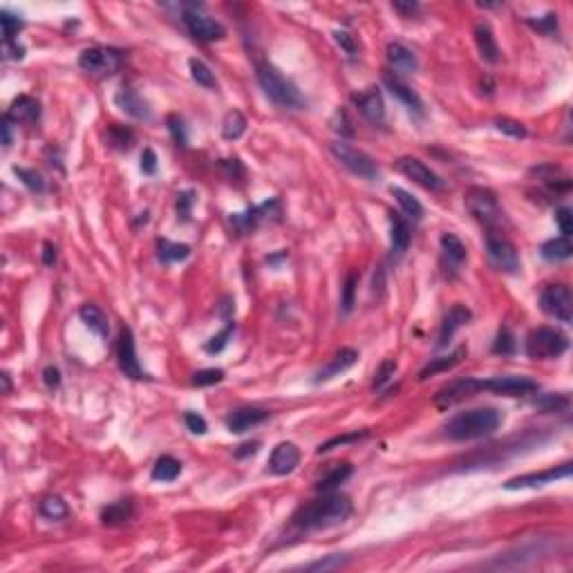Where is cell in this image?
<instances>
[{"instance_id": "cell-26", "label": "cell", "mask_w": 573, "mask_h": 573, "mask_svg": "<svg viewBox=\"0 0 573 573\" xmlns=\"http://www.w3.org/2000/svg\"><path fill=\"white\" fill-rule=\"evenodd\" d=\"M388 61L394 70L399 72H417L419 70V58L417 54L406 47L403 43H390L388 45Z\"/></svg>"}, {"instance_id": "cell-47", "label": "cell", "mask_w": 573, "mask_h": 573, "mask_svg": "<svg viewBox=\"0 0 573 573\" xmlns=\"http://www.w3.org/2000/svg\"><path fill=\"white\" fill-rule=\"evenodd\" d=\"M394 372H396V361L394 358H386L383 363L378 365V370H376V374H374V383H372V388L374 390H381L383 388L388 381L394 376Z\"/></svg>"}, {"instance_id": "cell-24", "label": "cell", "mask_w": 573, "mask_h": 573, "mask_svg": "<svg viewBox=\"0 0 573 573\" xmlns=\"http://www.w3.org/2000/svg\"><path fill=\"white\" fill-rule=\"evenodd\" d=\"M117 105L123 110L125 115H130L133 119H139V121H148L153 117L148 103L139 97V92H135L130 88L119 90V94H117Z\"/></svg>"}, {"instance_id": "cell-63", "label": "cell", "mask_w": 573, "mask_h": 573, "mask_svg": "<svg viewBox=\"0 0 573 573\" xmlns=\"http://www.w3.org/2000/svg\"><path fill=\"white\" fill-rule=\"evenodd\" d=\"M11 123H14L11 119L3 117V125H0V128H3V146H5V148L11 146V139H14V137H11Z\"/></svg>"}, {"instance_id": "cell-56", "label": "cell", "mask_w": 573, "mask_h": 573, "mask_svg": "<svg viewBox=\"0 0 573 573\" xmlns=\"http://www.w3.org/2000/svg\"><path fill=\"white\" fill-rule=\"evenodd\" d=\"M193 202H195V197H193V193H190V190H184V193L177 195V215L184 222L190 217V206H193Z\"/></svg>"}, {"instance_id": "cell-61", "label": "cell", "mask_w": 573, "mask_h": 573, "mask_svg": "<svg viewBox=\"0 0 573 573\" xmlns=\"http://www.w3.org/2000/svg\"><path fill=\"white\" fill-rule=\"evenodd\" d=\"M54 262H56V247L52 242H45L43 244V264L54 267Z\"/></svg>"}, {"instance_id": "cell-25", "label": "cell", "mask_w": 573, "mask_h": 573, "mask_svg": "<svg viewBox=\"0 0 573 573\" xmlns=\"http://www.w3.org/2000/svg\"><path fill=\"white\" fill-rule=\"evenodd\" d=\"M473 34H475V43H477V50H480V56L486 63H500L502 54H500L495 36H492V29L486 23H477Z\"/></svg>"}, {"instance_id": "cell-33", "label": "cell", "mask_w": 573, "mask_h": 573, "mask_svg": "<svg viewBox=\"0 0 573 573\" xmlns=\"http://www.w3.org/2000/svg\"><path fill=\"white\" fill-rule=\"evenodd\" d=\"M182 473V464L175 457L170 455H164V457H159L155 461V466H153V480L155 482H172V480H177Z\"/></svg>"}, {"instance_id": "cell-38", "label": "cell", "mask_w": 573, "mask_h": 573, "mask_svg": "<svg viewBox=\"0 0 573 573\" xmlns=\"http://www.w3.org/2000/svg\"><path fill=\"white\" fill-rule=\"evenodd\" d=\"M392 195H394V200L399 202V206H401V211L410 217V220H421L423 217V206H421V202L417 200V197H412L408 190H403V188H399V186H394L392 188Z\"/></svg>"}, {"instance_id": "cell-3", "label": "cell", "mask_w": 573, "mask_h": 573, "mask_svg": "<svg viewBox=\"0 0 573 573\" xmlns=\"http://www.w3.org/2000/svg\"><path fill=\"white\" fill-rule=\"evenodd\" d=\"M256 76H258L260 88L264 90V94L274 105H278L282 110H302L305 108V97L300 94V90L289 81V78H284L282 72L278 68H274L272 63H258Z\"/></svg>"}, {"instance_id": "cell-42", "label": "cell", "mask_w": 573, "mask_h": 573, "mask_svg": "<svg viewBox=\"0 0 573 573\" xmlns=\"http://www.w3.org/2000/svg\"><path fill=\"white\" fill-rule=\"evenodd\" d=\"M515 349H517V341L513 336V331L508 327H502L495 336V343H492V352L502 356H511L515 354Z\"/></svg>"}, {"instance_id": "cell-28", "label": "cell", "mask_w": 573, "mask_h": 573, "mask_svg": "<svg viewBox=\"0 0 573 573\" xmlns=\"http://www.w3.org/2000/svg\"><path fill=\"white\" fill-rule=\"evenodd\" d=\"M78 316H81V321L94 331V334H99L101 339H108V334H110V323H108V316L101 307L97 305H92V302H88V305H83L81 309H78Z\"/></svg>"}, {"instance_id": "cell-57", "label": "cell", "mask_w": 573, "mask_h": 573, "mask_svg": "<svg viewBox=\"0 0 573 573\" xmlns=\"http://www.w3.org/2000/svg\"><path fill=\"white\" fill-rule=\"evenodd\" d=\"M334 41L341 45V50H345L349 56L356 54V43H354V36H349L347 31H334Z\"/></svg>"}, {"instance_id": "cell-41", "label": "cell", "mask_w": 573, "mask_h": 573, "mask_svg": "<svg viewBox=\"0 0 573 573\" xmlns=\"http://www.w3.org/2000/svg\"><path fill=\"white\" fill-rule=\"evenodd\" d=\"M358 278H361V276H358L356 272H349L347 278H345V284H343V298H341V309H343V314H349V311L354 309Z\"/></svg>"}, {"instance_id": "cell-36", "label": "cell", "mask_w": 573, "mask_h": 573, "mask_svg": "<svg viewBox=\"0 0 573 573\" xmlns=\"http://www.w3.org/2000/svg\"><path fill=\"white\" fill-rule=\"evenodd\" d=\"M188 68H190V76H193V81L206 90H217V78L215 74L211 72V68L206 66L204 61L200 58H190L188 61Z\"/></svg>"}, {"instance_id": "cell-9", "label": "cell", "mask_w": 573, "mask_h": 573, "mask_svg": "<svg viewBox=\"0 0 573 573\" xmlns=\"http://www.w3.org/2000/svg\"><path fill=\"white\" fill-rule=\"evenodd\" d=\"M486 251H488V258L490 262L495 264L502 272H508V274H515L520 269V253L515 249V244L511 240H506V237L497 231H488L486 235Z\"/></svg>"}, {"instance_id": "cell-60", "label": "cell", "mask_w": 573, "mask_h": 573, "mask_svg": "<svg viewBox=\"0 0 573 573\" xmlns=\"http://www.w3.org/2000/svg\"><path fill=\"white\" fill-rule=\"evenodd\" d=\"M392 9H394V11H399V14L403 16V19H410L412 14H417V11H419V5H417V3H394Z\"/></svg>"}, {"instance_id": "cell-51", "label": "cell", "mask_w": 573, "mask_h": 573, "mask_svg": "<svg viewBox=\"0 0 573 573\" xmlns=\"http://www.w3.org/2000/svg\"><path fill=\"white\" fill-rule=\"evenodd\" d=\"M527 23H529L533 29H537V31H542V34H547V36H555V34H558V16H555V14H547L544 19H537V21L527 19Z\"/></svg>"}, {"instance_id": "cell-43", "label": "cell", "mask_w": 573, "mask_h": 573, "mask_svg": "<svg viewBox=\"0 0 573 573\" xmlns=\"http://www.w3.org/2000/svg\"><path fill=\"white\" fill-rule=\"evenodd\" d=\"M14 175L19 177L29 190H34V193H43L45 190V180L41 177V172H36L34 168H14Z\"/></svg>"}, {"instance_id": "cell-40", "label": "cell", "mask_w": 573, "mask_h": 573, "mask_svg": "<svg viewBox=\"0 0 573 573\" xmlns=\"http://www.w3.org/2000/svg\"><path fill=\"white\" fill-rule=\"evenodd\" d=\"M108 141H110V146L117 148V150H130L133 141H135V135H133V130L123 128V125H110V128H108Z\"/></svg>"}, {"instance_id": "cell-6", "label": "cell", "mask_w": 573, "mask_h": 573, "mask_svg": "<svg viewBox=\"0 0 573 573\" xmlns=\"http://www.w3.org/2000/svg\"><path fill=\"white\" fill-rule=\"evenodd\" d=\"M329 150L341 162V166H345L352 175H358L361 180H368V182H376L378 180V166H376V162H374L370 155H365L363 150L352 148L345 141H334L331 146H329Z\"/></svg>"}, {"instance_id": "cell-10", "label": "cell", "mask_w": 573, "mask_h": 573, "mask_svg": "<svg viewBox=\"0 0 573 573\" xmlns=\"http://www.w3.org/2000/svg\"><path fill=\"white\" fill-rule=\"evenodd\" d=\"M121 66V56L115 50H108V47H88L78 56V68L88 74L94 76H108L115 74Z\"/></svg>"}, {"instance_id": "cell-48", "label": "cell", "mask_w": 573, "mask_h": 573, "mask_svg": "<svg viewBox=\"0 0 573 573\" xmlns=\"http://www.w3.org/2000/svg\"><path fill=\"white\" fill-rule=\"evenodd\" d=\"M222 378H224V372H222V370L206 368V370H200V372L193 374V386H197V388L215 386V383H220Z\"/></svg>"}, {"instance_id": "cell-46", "label": "cell", "mask_w": 573, "mask_h": 573, "mask_svg": "<svg viewBox=\"0 0 573 573\" xmlns=\"http://www.w3.org/2000/svg\"><path fill=\"white\" fill-rule=\"evenodd\" d=\"M495 128L508 137H513V139H524L527 137V128H524V123L515 121V119H508V117H500L495 119Z\"/></svg>"}, {"instance_id": "cell-15", "label": "cell", "mask_w": 573, "mask_h": 573, "mask_svg": "<svg viewBox=\"0 0 573 573\" xmlns=\"http://www.w3.org/2000/svg\"><path fill=\"white\" fill-rule=\"evenodd\" d=\"M571 475V464H562V466H555V468H549V470H542V473H527V475H517L513 480H508L504 484L506 490H520V488H537V486H547L551 482H558V480H564V477Z\"/></svg>"}, {"instance_id": "cell-7", "label": "cell", "mask_w": 573, "mask_h": 573, "mask_svg": "<svg viewBox=\"0 0 573 573\" xmlns=\"http://www.w3.org/2000/svg\"><path fill=\"white\" fill-rule=\"evenodd\" d=\"M202 5H186L184 7V14H182V19H184V25L188 29V34L202 41V43H213V41H222L224 38V27H222L217 21H213L211 16H206L200 11Z\"/></svg>"}, {"instance_id": "cell-12", "label": "cell", "mask_w": 573, "mask_h": 573, "mask_svg": "<svg viewBox=\"0 0 573 573\" xmlns=\"http://www.w3.org/2000/svg\"><path fill=\"white\" fill-rule=\"evenodd\" d=\"M117 358H119V370L133 378V381H141L148 378V374L141 370V365L137 361V347H135V336L133 329L128 325H123L119 331V343H117Z\"/></svg>"}, {"instance_id": "cell-23", "label": "cell", "mask_w": 573, "mask_h": 573, "mask_svg": "<svg viewBox=\"0 0 573 573\" xmlns=\"http://www.w3.org/2000/svg\"><path fill=\"white\" fill-rule=\"evenodd\" d=\"M5 117L11 119L14 123H34L41 117V103L36 99L27 97V94H21L19 99L11 101Z\"/></svg>"}, {"instance_id": "cell-49", "label": "cell", "mask_w": 573, "mask_h": 573, "mask_svg": "<svg viewBox=\"0 0 573 573\" xmlns=\"http://www.w3.org/2000/svg\"><path fill=\"white\" fill-rule=\"evenodd\" d=\"M168 130H170L172 139L177 141V146H182V148L188 146L186 125H184V119H182L180 115H170V117H168Z\"/></svg>"}, {"instance_id": "cell-64", "label": "cell", "mask_w": 573, "mask_h": 573, "mask_svg": "<svg viewBox=\"0 0 573 573\" xmlns=\"http://www.w3.org/2000/svg\"><path fill=\"white\" fill-rule=\"evenodd\" d=\"M0 381H3V394H9L11 392V381H9V374L3 372L0 374Z\"/></svg>"}, {"instance_id": "cell-34", "label": "cell", "mask_w": 573, "mask_h": 573, "mask_svg": "<svg viewBox=\"0 0 573 573\" xmlns=\"http://www.w3.org/2000/svg\"><path fill=\"white\" fill-rule=\"evenodd\" d=\"M157 256L162 262H180L186 260L190 256V247L188 244H180V242H170L166 237L157 240Z\"/></svg>"}, {"instance_id": "cell-21", "label": "cell", "mask_w": 573, "mask_h": 573, "mask_svg": "<svg viewBox=\"0 0 573 573\" xmlns=\"http://www.w3.org/2000/svg\"><path fill=\"white\" fill-rule=\"evenodd\" d=\"M264 419H269V412L262 408H237L235 412H231L227 419V428L235 435H242L247 430H251L253 425L262 423Z\"/></svg>"}, {"instance_id": "cell-37", "label": "cell", "mask_w": 573, "mask_h": 573, "mask_svg": "<svg viewBox=\"0 0 573 573\" xmlns=\"http://www.w3.org/2000/svg\"><path fill=\"white\" fill-rule=\"evenodd\" d=\"M247 130V117L240 113V110H231V113L224 117V123H222V137L235 141L240 139Z\"/></svg>"}, {"instance_id": "cell-19", "label": "cell", "mask_w": 573, "mask_h": 573, "mask_svg": "<svg viewBox=\"0 0 573 573\" xmlns=\"http://www.w3.org/2000/svg\"><path fill=\"white\" fill-rule=\"evenodd\" d=\"M300 464V450L298 445L291 443V441H282L278 443L274 453H272V459H269V470L274 475H289L298 468Z\"/></svg>"}, {"instance_id": "cell-52", "label": "cell", "mask_w": 573, "mask_h": 573, "mask_svg": "<svg viewBox=\"0 0 573 573\" xmlns=\"http://www.w3.org/2000/svg\"><path fill=\"white\" fill-rule=\"evenodd\" d=\"M331 128L336 130L341 137H354V128H352V121H349L345 110H336L334 113V119H331Z\"/></svg>"}, {"instance_id": "cell-2", "label": "cell", "mask_w": 573, "mask_h": 573, "mask_svg": "<svg viewBox=\"0 0 573 573\" xmlns=\"http://www.w3.org/2000/svg\"><path fill=\"white\" fill-rule=\"evenodd\" d=\"M502 412L497 408H473L459 412L445 423V437L453 441H473L490 437L502 425Z\"/></svg>"}, {"instance_id": "cell-32", "label": "cell", "mask_w": 573, "mask_h": 573, "mask_svg": "<svg viewBox=\"0 0 573 573\" xmlns=\"http://www.w3.org/2000/svg\"><path fill=\"white\" fill-rule=\"evenodd\" d=\"M540 253H542V258L549 260V262H560V260H567L571 258V253H573V244L569 237H553V240L544 242L542 249H540Z\"/></svg>"}, {"instance_id": "cell-45", "label": "cell", "mask_w": 573, "mask_h": 573, "mask_svg": "<svg viewBox=\"0 0 573 573\" xmlns=\"http://www.w3.org/2000/svg\"><path fill=\"white\" fill-rule=\"evenodd\" d=\"M233 331H235V323L229 321L224 329H222L220 334H215V336L204 345V349H206V352H209V354H217V352H222V349L227 347V343H229V339H231V334H233Z\"/></svg>"}, {"instance_id": "cell-1", "label": "cell", "mask_w": 573, "mask_h": 573, "mask_svg": "<svg viewBox=\"0 0 573 573\" xmlns=\"http://www.w3.org/2000/svg\"><path fill=\"white\" fill-rule=\"evenodd\" d=\"M352 515V502L345 495L336 492H323L321 500H314L302 504L291 517V524L300 531H314V529H329L343 524Z\"/></svg>"}, {"instance_id": "cell-55", "label": "cell", "mask_w": 573, "mask_h": 573, "mask_svg": "<svg viewBox=\"0 0 573 573\" xmlns=\"http://www.w3.org/2000/svg\"><path fill=\"white\" fill-rule=\"evenodd\" d=\"M555 220H558V227H560L562 235L569 237L573 233V215H571V209H567V206L558 209V213H555Z\"/></svg>"}, {"instance_id": "cell-54", "label": "cell", "mask_w": 573, "mask_h": 573, "mask_svg": "<svg viewBox=\"0 0 573 573\" xmlns=\"http://www.w3.org/2000/svg\"><path fill=\"white\" fill-rule=\"evenodd\" d=\"M184 421H186V428H188L193 435H204L206 430H209V425H206L204 417H200L197 412H186Z\"/></svg>"}, {"instance_id": "cell-53", "label": "cell", "mask_w": 573, "mask_h": 573, "mask_svg": "<svg viewBox=\"0 0 573 573\" xmlns=\"http://www.w3.org/2000/svg\"><path fill=\"white\" fill-rule=\"evenodd\" d=\"M363 437H368V433H352V435H343V437H334L329 439L327 443H323L321 448H318V455L323 453H329L331 448H336V445H345V443H352V441H358Z\"/></svg>"}, {"instance_id": "cell-50", "label": "cell", "mask_w": 573, "mask_h": 573, "mask_svg": "<svg viewBox=\"0 0 573 573\" xmlns=\"http://www.w3.org/2000/svg\"><path fill=\"white\" fill-rule=\"evenodd\" d=\"M349 562L347 555H327L325 560H318V562H311L307 567V571H334V569H341Z\"/></svg>"}, {"instance_id": "cell-29", "label": "cell", "mask_w": 573, "mask_h": 573, "mask_svg": "<svg viewBox=\"0 0 573 573\" xmlns=\"http://www.w3.org/2000/svg\"><path fill=\"white\" fill-rule=\"evenodd\" d=\"M441 251H443V258L448 260L453 267H461L468 258V251H466V244L459 240L455 233H443L441 235Z\"/></svg>"}, {"instance_id": "cell-16", "label": "cell", "mask_w": 573, "mask_h": 573, "mask_svg": "<svg viewBox=\"0 0 573 573\" xmlns=\"http://www.w3.org/2000/svg\"><path fill=\"white\" fill-rule=\"evenodd\" d=\"M383 83H386V88L390 90V94L392 97H396L399 99L412 115H417V117H423V101H421V97L419 94L412 90L408 83H403L399 76H396L394 72H390V70H386L383 72Z\"/></svg>"}, {"instance_id": "cell-14", "label": "cell", "mask_w": 573, "mask_h": 573, "mask_svg": "<svg viewBox=\"0 0 573 573\" xmlns=\"http://www.w3.org/2000/svg\"><path fill=\"white\" fill-rule=\"evenodd\" d=\"M477 392H482L480 390V381L477 378H459V381H453L450 386H445L441 388L437 394H435V406L439 410H450L453 406L461 403V401H466L470 399V396H475Z\"/></svg>"}, {"instance_id": "cell-30", "label": "cell", "mask_w": 573, "mask_h": 573, "mask_svg": "<svg viewBox=\"0 0 573 573\" xmlns=\"http://www.w3.org/2000/svg\"><path fill=\"white\" fill-rule=\"evenodd\" d=\"M133 517V502L130 500H119L108 504L101 511V522L105 527H119V524H125Z\"/></svg>"}, {"instance_id": "cell-4", "label": "cell", "mask_w": 573, "mask_h": 573, "mask_svg": "<svg viewBox=\"0 0 573 573\" xmlns=\"http://www.w3.org/2000/svg\"><path fill=\"white\" fill-rule=\"evenodd\" d=\"M524 349H527V356L535 361L560 358L569 349V339L567 334L555 327H537L529 331L527 341H524Z\"/></svg>"}, {"instance_id": "cell-20", "label": "cell", "mask_w": 573, "mask_h": 573, "mask_svg": "<svg viewBox=\"0 0 573 573\" xmlns=\"http://www.w3.org/2000/svg\"><path fill=\"white\" fill-rule=\"evenodd\" d=\"M356 361H358V352H356V349H352V347H341L339 352L334 354V356L323 365V368L316 372L314 381H316V383H325V381H329V378H334V376H339L341 372L349 370Z\"/></svg>"}, {"instance_id": "cell-39", "label": "cell", "mask_w": 573, "mask_h": 573, "mask_svg": "<svg viewBox=\"0 0 573 573\" xmlns=\"http://www.w3.org/2000/svg\"><path fill=\"white\" fill-rule=\"evenodd\" d=\"M38 511L47 520H66L70 515L68 504L63 502V497H58V495H47V497H43Z\"/></svg>"}, {"instance_id": "cell-8", "label": "cell", "mask_w": 573, "mask_h": 573, "mask_svg": "<svg viewBox=\"0 0 573 573\" xmlns=\"http://www.w3.org/2000/svg\"><path fill=\"white\" fill-rule=\"evenodd\" d=\"M540 307L542 311L560 323H571L573 318V296L567 284H549L540 294Z\"/></svg>"}, {"instance_id": "cell-18", "label": "cell", "mask_w": 573, "mask_h": 573, "mask_svg": "<svg viewBox=\"0 0 573 573\" xmlns=\"http://www.w3.org/2000/svg\"><path fill=\"white\" fill-rule=\"evenodd\" d=\"M354 103L358 108V113L374 125H381L386 121V103L381 97L378 88H368L358 94H354Z\"/></svg>"}, {"instance_id": "cell-11", "label": "cell", "mask_w": 573, "mask_h": 573, "mask_svg": "<svg viewBox=\"0 0 573 573\" xmlns=\"http://www.w3.org/2000/svg\"><path fill=\"white\" fill-rule=\"evenodd\" d=\"M394 168L399 170L401 175H406L408 180L417 182L419 186H423L428 190H435V193H439V190L445 188V184H443V180L439 177V175L435 170H430L417 157H399L394 162Z\"/></svg>"}, {"instance_id": "cell-59", "label": "cell", "mask_w": 573, "mask_h": 573, "mask_svg": "<svg viewBox=\"0 0 573 573\" xmlns=\"http://www.w3.org/2000/svg\"><path fill=\"white\" fill-rule=\"evenodd\" d=\"M43 383L47 386V388H58L61 386V372H58V368H54V365H47V368L43 370Z\"/></svg>"}, {"instance_id": "cell-13", "label": "cell", "mask_w": 573, "mask_h": 573, "mask_svg": "<svg viewBox=\"0 0 573 573\" xmlns=\"http://www.w3.org/2000/svg\"><path fill=\"white\" fill-rule=\"evenodd\" d=\"M480 390L500 394V396H524V394L537 392L540 386H537V381L529 376H495L488 381H480Z\"/></svg>"}, {"instance_id": "cell-35", "label": "cell", "mask_w": 573, "mask_h": 573, "mask_svg": "<svg viewBox=\"0 0 573 573\" xmlns=\"http://www.w3.org/2000/svg\"><path fill=\"white\" fill-rule=\"evenodd\" d=\"M461 356H464V347L457 349V352H453V354H448V356L433 358V361H430V363L425 365V368L421 370L419 378H421V381H425V378L435 376V374H439V372H448V370H453L455 365L461 361Z\"/></svg>"}, {"instance_id": "cell-58", "label": "cell", "mask_w": 573, "mask_h": 573, "mask_svg": "<svg viewBox=\"0 0 573 573\" xmlns=\"http://www.w3.org/2000/svg\"><path fill=\"white\" fill-rule=\"evenodd\" d=\"M141 170L143 175H155L157 172V155L153 148H146L141 153Z\"/></svg>"}, {"instance_id": "cell-31", "label": "cell", "mask_w": 573, "mask_h": 573, "mask_svg": "<svg viewBox=\"0 0 573 573\" xmlns=\"http://www.w3.org/2000/svg\"><path fill=\"white\" fill-rule=\"evenodd\" d=\"M352 470H354L352 464H347V461H343V464H336V466H334V468L323 477L321 482L316 484V490H318V492H334V490H336V488L347 480L349 475H352Z\"/></svg>"}, {"instance_id": "cell-22", "label": "cell", "mask_w": 573, "mask_h": 573, "mask_svg": "<svg viewBox=\"0 0 573 573\" xmlns=\"http://www.w3.org/2000/svg\"><path fill=\"white\" fill-rule=\"evenodd\" d=\"M470 316H473V314H470L468 307L459 305V302H457V305H453L450 311L443 316V323H441V329H439V343H437V345H439V347H445V345H448L450 339L455 336V331L464 327V325L470 321Z\"/></svg>"}, {"instance_id": "cell-17", "label": "cell", "mask_w": 573, "mask_h": 573, "mask_svg": "<svg viewBox=\"0 0 573 573\" xmlns=\"http://www.w3.org/2000/svg\"><path fill=\"white\" fill-rule=\"evenodd\" d=\"M280 213V202L278 200H269L260 206H253V209L244 211V213H233L231 215V224L240 231V233H249L253 231L262 220H269L272 213Z\"/></svg>"}, {"instance_id": "cell-5", "label": "cell", "mask_w": 573, "mask_h": 573, "mask_svg": "<svg viewBox=\"0 0 573 573\" xmlns=\"http://www.w3.org/2000/svg\"><path fill=\"white\" fill-rule=\"evenodd\" d=\"M464 202H466L468 213L480 222V224H484L488 231H495L497 227H502L504 213L500 209L497 195L492 193V190H488L484 186H470L464 195Z\"/></svg>"}, {"instance_id": "cell-27", "label": "cell", "mask_w": 573, "mask_h": 573, "mask_svg": "<svg viewBox=\"0 0 573 573\" xmlns=\"http://www.w3.org/2000/svg\"><path fill=\"white\" fill-rule=\"evenodd\" d=\"M390 242H392V258L399 260L410 247V227H408V222L401 215H392Z\"/></svg>"}, {"instance_id": "cell-62", "label": "cell", "mask_w": 573, "mask_h": 573, "mask_svg": "<svg viewBox=\"0 0 573 573\" xmlns=\"http://www.w3.org/2000/svg\"><path fill=\"white\" fill-rule=\"evenodd\" d=\"M258 445L260 441H249V443H242L240 445V450H235V457H247V455H253V453H258Z\"/></svg>"}, {"instance_id": "cell-44", "label": "cell", "mask_w": 573, "mask_h": 573, "mask_svg": "<svg viewBox=\"0 0 573 573\" xmlns=\"http://www.w3.org/2000/svg\"><path fill=\"white\" fill-rule=\"evenodd\" d=\"M0 25H3V36H5V43H14V38L19 36V31L23 29V21L19 16L9 14L7 9L0 11Z\"/></svg>"}]
</instances>
